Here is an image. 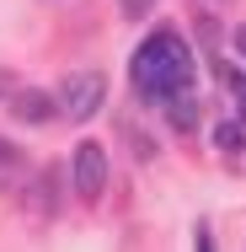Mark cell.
I'll use <instances>...</instances> for the list:
<instances>
[{"instance_id":"1","label":"cell","mask_w":246,"mask_h":252,"mask_svg":"<svg viewBox=\"0 0 246 252\" xmlns=\"http://www.w3.org/2000/svg\"><path fill=\"white\" fill-rule=\"evenodd\" d=\"M129 81H134L139 102H150V107H161L171 92L193 86V54H188V43H182V32H177V27H155L145 43L134 49Z\"/></svg>"},{"instance_id":"7","label":"cell","mask_w":246,"mask_h":252,"mask_svg":"<svg viewBox=\"0 0 246 252\" xmlns=\"http://www.w3.org/2000/svg\"><path fill=\"white\" fill-rule=\"evenodd\" d=\"M193 32H198V49H203V54H214V49H219V38H225L214 16H198V27H193Z\"/></svg>"},{"instance_id":"10","label":"cell","mask_w":246,"mask_h":252,"mask_svg":"<svg viewBox=\"0 0 246 252\" xmlns=\"http://www.w3.org/2000/svg\"><path fill=\"white\" fill-rule=\"evenodd\" d=\"M11 92H16V75H11V70H0V102H11Z\"/></svg>"},{"instance_id":"3","label":"cell","mask_w":246,"mask_h":252,"mask_svg":"<svg viewBox=\"0 0 246 252\" xmlns=\"http://www.w3.org/2000/svg\"><path fill=\"white\" fill-rule=\"evenodd\" d=\"M70 188H75V199L81 204H97L102 193H107V151H102L97 140H81L75 145V156H70Z\"/></svg>"},{"instance_id":"12","label":"cell","mask_w":246,"mask_h":252,"mask_svg":"<svg viewBox=\"0 0 246 252\" xmlns=\"http://www.w3.org/2000/svg\"><path fill=\"white\" fill-rule=\"evenodd\" d=\"M214 5H230V0H214Z\"/></svg>"},{"instance_id":"5","label":"cell","mask_w":246,"mask_h":252,"mask_svg":"<svg viewBox=\"0 0 246 252\" xmlns=\"http://www.w3.org/2000/svg\"><path fill=\"white\" fill-rule=\"evenodd\" d=\"M161 113H166V124H171L177 134H198V92L193 86L171 92V97L161 102Z\"/></svg>"},{"instance_id":"6","label":"cell","mask_w":246,"mask_h":252,"mask_svg":"<svg viewBox=\"0 0 246 252\" xmlns=\"http://www.w3.org/2000/svg\"><path fill=\"white\" fill-rule=\"evenodd\" d=\"M214 145H219L225 156H236L246 145V129H241V124H219V129H214Z\"/></svg>"},{"instance_id":"2","label":"cell","mask_w":246,"mask_h":252,"mask_svg":"<svg viewBox=\"0 0 246 252\" xmlns=\"http://www.w3.org/2000/svg\"><path fill=\"white\" fill-rule=\"evenodd\" d=\"M59 113H70L75 124H86V118H97L102 113V97H107V75L102 70H75V75H64L59 81Z\"/></svg>"},{"instance_id":"8","label":"cell","mask_w":246,"mask_h":252,"mask_svg":"<svg viewBox=\"0 0 246 252\" xmlns=\"http://www.w3.org/2000/svg\"><path fill=\"white\" fill-rule=\"evenodd\" d=\"M118 11H123L129 22H139V16H150V11H155V0H118Z\"/></svg>"},{"instance_id":"4","label":"cell","mask_w":246,"mask_h":252,"mask_svg":"<svg viewBox=\"0 0 246 252\" xmlns=\"http://www.w3.org/2000/svg\"><path fill=\"white\" fill-rule=\"evenodd\" d=\"M5 107H11L16 124H49L54 113H59V97H54V92H32V86H16Z\"/></svg>"},{"instance_id":"11","label":"cell","mask_w":246,"mask_h":252,"mask_svg":"<svg viewBox=\"0 0 246 252\" xmlns=\"http://www.w3.org/2000/svg\"><path fill=\"white\" fill-rule=\"evenodd\" d=\"M230 49H236V54H241V59H246V22H241V27H236V32H230Z\"/></svg>"},{"instance_id":"9","label":"cell","mask_w":246,"mask_h":252,"mask_svg":"<svg viewBox=\"0 0 246 252\" xmlns=\"http://www.w3.org/2000/svg\"><path fill=\"white\" fill-rule=\"evenodd\" d=\"M0 166H22V151H16L11 140H0Z\"/></svg>"}]
</instances>
